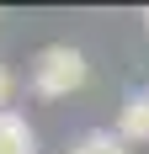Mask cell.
I'll return each instance as SVG.
<instances>
[{
	"label": "cell",
	"instance_id": "cell-2",
	"mask_svg": "<svg viewBox=\"0 0 149 154\" xmlns=\"http://www.w3.org/2000/svg\"><path fill=\"white\" fill-rule=\"evenodd\" d=\"M117 138L122 143H149V91H128L117 106Z\"/></svg>",
	"mask_w": 149,
	"mask_h": 154
},
{
	"label": "cell",
	"instance_id": "cell-5",
	"mask_svg": "<svg viewBox=\"0 0 149 154\" xmlns=\"http://www.w3.org/2000/svg\"><path fill=\"white\" fill-rule=\"evenodd\" d=\"M11 96H16V80H11V69L0 64V112H11Z\"/></svg>",
	"mask_w": 149,
	"mask_h": 154
},
{
	"label": "cell",
	"instance_id": "cell-3",
	"mask_svg": "<svg viewBox=\"0 0 149 154\" xmlns=\"http://www.w3.org/2000/svg\"><path fill=\"white\" fill-rule=\"evenodd\" d=\"M0 154H37V133L21 112H0Z\"/></svg>",
	"mask_w": 149,
	"mask_h": 154
},
{
	"label": "cell",
	"instance_id": "cell-6",
	"mask_svg": "<svg viewBox=\"0 0 149 154\" xmlns=\"http://www.w3.org/2000/svg\"><path fill=\"white\" fill-rule=\"evenodd\" d=\"M144 27H149V11H144Z\"/></svg>",
	"mask_w": 149,
	"mask_h": 154
},
{
	"label": "cell",
	"instance_id": "cell-4",
	"mask_svg": "<svg viewBox=\"0 0 149 154\" xmlns=\"http://www.w3.org/2000/svg\"><path fill=\"white\" fill-rule=\"evenodd\" d=\"M69 154H128V143L117 138V128H85L69 143Z\"/></svg>",
	"mask_w": 149,
	"mask_h": 154
},
{
	"label": "cell",
	"instance_id": "cell-1",
	"mask_svg": "<svg viewBox=\"0 0 149 154\" xmlns=\"http://www.w3.org/2000/svg\"><path fill=\"white\" fill-rule=\"evenodd\" d=\"M90 80V64L80 48L69 43H48L37 59H32V91L43 96V101H64V96H74L80 85Z\"/></svg>",
	"mask_w": 149,
	"mask_h": 154
}]
</instances>
